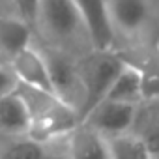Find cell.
Here are the masks:
<instances>
[{"instance_id": "9c48e42d", "label": "cell", "mask_w": 159, "mask_h": 159, "mask_svg": "<svg viewBox=\"0 0 159 159\" xmlns=\"http://www.w3.org/2000/svg\"><path fill=\"white\" fill-rule=\"evenodd\" d=\"M30 25L21 17H0V52L13 60L30 47Z\"/></svg>"}, {"instance_id": "e0dca14e", "label": "cell", "mask_w": 159, "mask_h": 159, "mask_svg": "<svg viewBox=\"0 0 159 159\" xmlns=\"http://www.w3.org/2000/svg\"><path fill=\"white\" fill-rule=\"evenodd\" d=\"M19 81H17V77L6 69L0 67V96H4V94H10L17 88Z\"/></svg>"}, {"instance_id": "30bf717a", "label": "cell", "mask_w": 159, "mask_h": 159, "mask_svg": "<svg viewBox=\"0 0 159 159\" xmlns=\"http://www.w3.org/2000/svg\"><path fill=\"white\" fill-rule=\"evenodd\" d=\"M105 99L135 103V105H137L139 99H144L142 98V79H140V71H139L137 66L125 62V66L122 67V71L114 79V83H112Z\"/></svg>"}, {"instance_id": "7a4b0ae2", "label": "cell", "mask_w": 159, "mask_h": 159, "mask_svg": "<svg viewBox=\"0 0 159 159\" xmlns=\"http://www.w3.org/2000/svg\"><path fill=\"white\" fill-rule=\"evenodd\" d=\"M125 66L124 60H120L118 56H112L107 52H101L98 58H94L92 62H88V66L83 69L81 73V107H79V118L81 122H84V118L107 98L114 79L118 77V73L122 71V67Z\"/></svg>"}, {"instance_id": "7c38bea8", "label": "cell", "mask_w": 159, "mask_h": 159, "mask_svg": "<svg viewBox=\"0 0 159 159\" xmlns=\"http://www.w3.org/2000/svg\"><path fill=\"white\" fill-rule=\"evenodd\" d=\"M114 25L124 30H139L150 15L148 0H109Z\"/></svg>"}, {"instance_id": "6da1fadb", "label": "cell", "mask_w": 159, "mask_h": 159, "mask_svg": "<svg viewBox=\"0 0 159 159\" xmlns=\"http://www.w3.org/2000/svg\"><path fill=\"white\" fill-rule=\"evenodd\" d=\"M17 94L25 99L30 112L28 137L47 142L56 137L69 135L81 122L79 111L73 103L49 92H41L25 84H17Z\"/></svg>"}, {"instance_id": "4fadbf2b", "label": "cell", "mask_w": 159, "mask_h": 159, "mask_svg": "<svg viewBox=\"0 0 159 159\" xmlns=\"http://www.w3.org/2000/svg\"><path fill=\"white\" fill-rule=\"evenodd\" d=\"M109 148L112 159H148L153 155L148 146V140L129 133L109 137Z\"/></svg>"}, {"instance_id": "52a82bcc", "label": "cell", "mask_w": 159, "mask_h": 159, "mask_svg": "<svg viewBox=\"0 0 159 159\" xmlns=\"http://www.w3.org/2000/svg\"><path fill=\"white\" fill-rule=\"evenodd\" d=\"M67 159H112L109 139L90 125H77L67 135Z\"/></svg>"}, {"instance_id": "5b68a950", "label": "cell", "mask_w": 159, "mask_h": 159, "mask_svg": "<svg viewBox=\"0 0 159 159\" xmlns=\"http://www.w3.org/2000/svg\"><path fill=\"white\" fill-rule=\"evenodd\" d=\"M135 112H137L135 103L105 99L84 118V122L86 125L94 127L96 131H99L109 139L120 133H127V129L135 120Z\"/></svg>"}, {"instance_id": "8fae6325", "label": "cell", "mask_w": 159, "mask_h": 159, "mask_svg": "<svg viewBox=\"0 0 159 159\" xmlns=\"http://www.w3.org/2000/svg\"><path fill=\"white\" fill-rule=\"evenodd\" d=\"M0 159H60L47 148V142L28 135H19L8 142H0Z\"/></svg>"}, {"instance_id": "2e32d148", "label": "cell", "mask_w": 159, "mask_h": 159, "mask_svg": "<svg viewBox=\"0 0 159 159\" xmlns=\"http://www.w3.org/2000/svg\"><path fill=\"white\" fill-rule=\"evenodd\" d=\"M15 6L19 11V17L25 19L28 25L39 19V10H41V0H15Z\"/></svg>"}, {"instance_id": "3957f363", "label": "cell", "mask_w": 159, "mask_h": 159, "mask_svg": "<svg viewBox=\"0 0 159 159\" xmlns=\"http://www.w3.org/2000/svg\"><path fill=\"white\" fill-rule=\"evenodd\" d=\"M81 23L99 52L111 51L114 45V21L109 0H75Z\"/></svg>"}, {"instance_id": "ac0fdd59", "label": "cell", "mask_w": 159, "mask_h": 159, "mask_svg": "<svg viewBox=\"0 0 159 159\" xmlns=\"http://www.w3.org/2000/svg\"><path fill=\"white\" fill-rule=\"evenodd\" d=\"M148 159H155V157H153V155H152V157H148Z\"/></svg>"}, {"instance_id": "ba28073f", "label": "cell", "mask_w": 159, "mask_h": 159, "mask_svg": "<svg viewBox=\"0 0 159 159\" xmlns=\"http://www.w3.org/2000/svg\"><path fill=\"white\" fill-rule=\"evenodd\" d=\"M30 129V112L25 99L17 90L0 96V133L19 137L28 135Z\"/></svg>"}, {"instance_id": "9a60e30c", "label": "cell", "mask_w": 159, "mask_h": 159, "mask_svg": "<svg viewBox=\"0 0 159 159\" xmlns=\"http://www.w3.org/2000/svg\"><path fill=\"white\" fill-rule=\"evenodd\" d=\"M51 64V71H52V81L56 86V92L60 98H64L66 101H69V96L75 94V81H77V73L73 71V67L62 60V58H52L49 60ZM71 103V101H69Z\"/></svg>"}, {"instance_id": "8992f818", "label": "cell", "mask_w": 159, "mask_h": 159, "mask_svg": "<svg viewBox=\"0 0 159 159\" xmlns=\"http://www.w3.org/2000/svg\"><path fill=\"white\" fill-rule=\"evenodd\" d=\"M39 19L58 38L73 36L83 25L75 0H41Z\"/></svg>"}, {"instance_id": "277c9868", "label": "cell", "mask_w": 159, "mask_h": 159, "mask_svg": "<svg viewBox=\"0 0 159 159\" xmlns=\"http://www.w3.org/2000/svg\"><path fill=\"white\" fill-rule=\"evenodd\" d=\"M11 69L21 84L58 96L49 60L41 52L34 51L32 47L25 49L11 60Z\"/></svg>"}, {"instance_id": "5bb4252c", "label": "cell", "mask_w": 159, "mask_h": 159, "mask_svg": "<svg viewBox=\"0 0 159 159\" xmlns=\"http://www.w3.org/2000/svg\"><path fill=\"white\" fill-rule=\"evenodd\" d=\"M142 79V98L155 99L159 98V49L152 51L142 66H137Z\"/></svg>"}]
</instances>
